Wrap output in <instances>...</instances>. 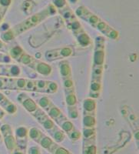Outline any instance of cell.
<instances>
[{
	"label": "cell",
	"mask_w": 139,
	"mask_h": 154,
	"mask_svg": "<svg viewBox=\"0 0 139 154\" xmlns=\"http://www.w3.org/2000/svg\"><path fill=\"white\" fill-rule=\"evenodd\" d=\"M2 90L53 94L58 91V84L50 80L0 76V91Z\"/></svg>",
	"instance_id": "6da1fadb"
},
{
	"label": "cell",
	"mask_w": 139,
	"mask_h": 154,
	"mask_svg": "<svg viewBox=\"0 0 139 154\" xmlns=\"http://www.w3.org/2000/svg\"><path fill=\"white\" fill-rule=\"evenodd\" d=\"M104 56H105V38L101 35H98L96 37L95 40L92 78H91L90 90H89L90 98H98L101 93V80H102L104 66Z\"/></svg>",
	"instance_id": "7a4b0ae2"
},
{
	"label": "cell",
	"mask_w": 139,
	"mask_h": 154,
	"mask_svg": "<svg viewBox=\"0 0 139 154\" xmlns=\"http://www.w3.org/2000/svg\"><path fill=\"white\" fill-rule=\"evenodd\" d=\"M52 4L63 18L68 29L72 32L80 46L84 48L90 46L92 42V39L84 30L82 24L77 19L75 12L71 9L68 2L66 0H52Z\"/></svg>",
	"instance_id": "3957f363"
},
{
	"label": "cell",
	"mask_w": 139,
	"mask_h": 154,
	"mask_svg": "<svg viewBox=\"0 0 139 154\" xmlns=\"http://www.w3.org/2000/svg\"><path fill=\"white\" fill-rule=\"evenodd\" d=\"M56 12H57V9L55 7V5L52 3L49 4L40 12H36L35 14L29 16L21 23H18L12 28L6 30L1 35L2 41L5 42H10L12 39L19 36L20 34L24 33L25 32L37 26L38 24L45 21L46 19L56 15Z\"/></svg>",
	"instance_id": "277c9868"
},
{
	"label": "cell",
	"mask_w": 139,
	"mask_h": 154,
	"mask_svg": "<svg viewBox=\"0 0 139 154\" xmlns=\"http://www.w3.org/2000/svg\"><path fill=\"white\" fill-rule=\"evenodd\" d=\"M59 69H60V73L62 79L68 115L71 119H77L78 116V111L77 109V98L69 62L66 60H62L59 63Z\"/></svg>",
	"instance_id": "5b68a950"
},
{
	"label": "cell",
	"mask_w": 139,
	"mask_h": 154,
	"mask_svg": "<svg viewBox=\"0 0 139 154\" xmlns=\"http://www.w3.org/2000/svg\"><path fill=\"white\" fill-rule=\"evenodd\" d=\"M9 56L18 63L27 66L35 72L42 75H48L52 73V67L44 62L36 60L35 57L26 53L19 46H13L9 49Z\"/></svg>",
	"instance_id": "8992f818"
},
{
	"label": "cell",
	"mask_w": 139,
	"mask_h": 154,
	"mask_svg": "<svg viewBox=\"0 0 139 154\" xmlns=\"http://www.w3.org/2000/svg\"><path fill=\"white\" fill-rule=\"evenodd\" d=\"M75 13L77 17L87 22L93 28L98 30L100 32H101L103 35H104L108 38L113 39V40H117L119 38V32L117 30L112 28L106 22L102 20L97 15L91 12L87 7H85L84 5H81L75 10Z\"/></svg>",
	"instance_id": "52a82bcc"
},
{
	"label": "cell",
	"mask_w": 139,
	"mask_h": 154,
	"mask_svg": "<svg viewBox=\"0 0 139 154\" xmlns=\"http://www.w3.org/2000/svg\"><path fill=\"white\" fill-rule=\"evenodd\" d=\"M32 116L38 121V123H40L45 128V130H47L48 133L52 135V137L57 140L58 142H61L64 140V132L60 128L58 127L54 121L49 117L42 109L39 107Z\"/></svg>",
	"instance_id": "ba28073f"
},
{
	"label": "cell",
	"mask_w": 139,
	"mask_h": 154,
	"mask_svg": "<svg viewBox=\"0 0 139 154\" xmlns=\"http://www.w3.org/2000/svg\"><path fill=\"white\" fill-rule=\"evenodd\" d=\"M74 54H75L74 48L69 46L46 51L45 57L49 62H54L56 60H64L66 58L72 56Z\"/></svg>",
	"instance_id": "9c48e42d"
},
{
	"label": "cell",
	"mask_w": 139,
	"mask_h": 154,
	"mask_svg": "<svg viewBox=\"0 0 139 154\" xmlns=\"http://www.w3.org/2000/svg\"><path fill=\"white\" fill-rule=\"evenodd\" d=\"M17 100L19 103L23 106V108L32 116L35 113L37 109L39 108L36 102L32 100V98H31L29 96H28L24 92L21 93L17 96Z\"/></svg>",
	"instance_id": "30bf717a"
},
{
	"label": "cell",
	"mask_w": 139,
	"mask_h": 154,
	"mask_svg": "<svg viewBox=\"0 0 139 154\" xmlns=\"http://www.w3.org/2000/svg\"><path fill=\"white\" fill-rule=\"evenodd\" d=\"M21 73V69L12 63H0V76L17 77Z\"/></svg>",
	"instance_id": "8fae6325"
},
{
	"label": "cell",
	"mask_w": 139,
	"mask_h": 154,
	"mask_svg": "<svg viewBox=\"0 0 139 154\" xmlns=\"http://www.w3.org/2000/svg\"><path fill=\"white\" fill-rule=\"evenodd\" d=\"M1 133L3 136L4 140H5V144L7 146L8 149H13L16 148V140L15 137L12 133V130L11 129L10 126L8 124H4L1 127Z\"/></svg>",
	"instance_id": "7c38bea8"
},
{
	"label": "cell",
	"mask_w": 139,
	"mask_h": 154,
	"mask_svg": "<svg viewBox=\"0 0 139 154\" xmlns=\"http://www.w3.org/2000/svg\"><path fill=\"white\" fill-rule=\"evenodd\" d=\"M0 108H2L5 112L9 114H15L17 111V107L13 103L0 91Z\"/></svg>",
	"instance_id": "4fadbf2b"
},
{
	"label": "cell",
	"mask_w": 139,
	"mask_h": 154,
	"mask_svg": "<svg viewBox=\"0 0 139 154\" xmlns=\"http://www.w3.org/2000/svg\"><path fill=\"white\" fill-rule=\"evenodd\" d=\"M11 4H12V0H0V26L3 21Z\"/></svg>",
	"instance_id": "5bb4252c"
},
{
	"label": "cell",
	"mask_w": 139,
	"mask_h": 154,
	"mask_svg": "<svg viewBox=\"0 0 139 154\" xmlns=\"http://www.w3.org/2000/svg\"><path fill=\"white\" fill-rule=\"evenodd\" d=\"M12 59L6 53L0 52V63H11Z\"/></svg>",
	"instance_id": "9a60e30c"
},
{
	"label": "cell",
	"mask_w": 139,
	"mask_h": 154,
	"mask_svg": "<svg viewBox=\"0 0 139 154\" xmlns=\"http://www.w3.org/2000/svg\"><path fill=\"white\" fill-rule=\"evenodd\" d=\"M5 114V111H4L2 108H0V119H2V118L4 117Z\"/></svg>",
	"instance_id": "2e32d148"
},
{
	"label": "cell",
	"mask_w": 139,
	"mask_h": 154,
	"mask_svg": "<svg viewBox=\"0 0 139 154\" xmlns=\"http://www.w3.org/2000/svg\"><path fill=\"white\" fill-rule=\"evenodd\" d=\"M0 52L2 53H4V49H3V42L0 40Z\"/></svg>",
	"instance_id": "e0dca14e"
}]
</instances>
